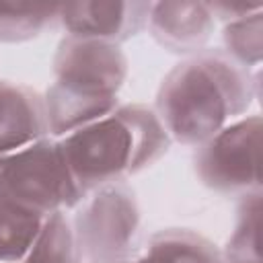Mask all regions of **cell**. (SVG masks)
<instances>
[{
  "instance_id": "5b68a950",
  "label": "cell",
  "mask_w": 263,
  "mask_h": 263,
  "mask_svg": "<svg viewBox=\"0 0 263 263\" xmlns=\"http://www.w3.org/2000/svg\"><path fill=\"white\" fill-rule=\"evenodd\" d=\"M78 263H119L140 230V205L125 183L88 191L70 220Z\"/></svg>"
},
{
  "instance_id": "30bf717a",
  "label": "cell",
  "mask_w": 263,
  "mask_h": 263,
  "mask_svg": "<svg viewBox=\"0 0 263 263\" xmlns=\"http://www.w3.org/2000/svg\"><path fill=\"white\" fill-rule=\"evenodd\" d=\"M132 263H222L220 249L187 228L156 232Z\"/></svg>"
},
{
  "instance_id": "6da1fadb",
  "label": "cell",
  "mask_w": 263,
  "mask_h": 263,
  "mask_svg": "<svg viewBox=\"0 0 263 263\" xmlns=\"http://www.w3.org/2000/svg\"><path fill=\"white\" fill-rule=\"evenodd\" d=\"M257 97V78L224 51L201 49L179 62L160 82L154 113L171 142L199 146L245 117Z\"/></svg>"
},
{
  "instance_id": "9a60e30c",
  "label": "cell",
  "mask_w": 263,
  "mask_h": 263,
  "mask_svg": "<svg viewBox=\"0 0 263 263\" xmlns=\"http://www.w3.org/2000/svg\"><path fill=\"white\" fill-rule=\"evenodd\" d=\"M210 10L216 21H222L226 25L242 16H249L257 10H263V6L261 4H210Z\"/></svg>"
},
{
  "instance_id": "9c48e42d",
  "label": "cell",
  "mask_w": 263,
  "mask_h": 263,
  "mask_svg": "<svg viewBox=\"0 0 263 263\" xmlns=\"http://www.w3.org/2000/svg\"><path fill=\"white\" fill-rule=\"evenodd\" d=\"M47 136L43 95L27 84L0 80V154L23 150Z\"/></svg>"
},
{
  "instance_id": "52a82bcc",
  "label": "cell",
  "mask_w": 263,
  "mask_h": 263,
  "mask_svg": "<svg viewBox=\"0 0 263 263\" xmlns=\"http://www.w3.org/2000/svg\"><path fill=\"white\" fill-rule=\"evenodd\" d=\"M152 2H72L60 4L58 25L66 35L121 45L148 23Z\"/></svg>"
},
{
  "instance_id": "7c38bea8",
  "label": "cell",
  "mask_w": 263,
  "mask_h": 263,
  "mask_svg": "<svg viewBox=\"0 0 263 263\" xmlns=\"http://www.w3.org/2000/svg\"><path fill=\"white\" fill-rule=\"evenodd\" d=\"M25 259L33 263H78L74 232L66 212H55L43 218Z\"/></svg>"
},
{
  "instance_id": "e0dca14e",
  "label": "cell",
  "mask_w": 263,
  "mask_h": 263,
  "mask_svg": "<svg viewBox=\"0 0 263 263\" xmlns=\"http://www.w3.org/2000/svg\"><path fill=\"white\" fill-rule=\"evenodd\" d=\"M119 263H132V259H125V261H119Z\"/></svg>"
},
{
  "instance_id": "277c9868",
  "label": "cell",
  "mask_w": 263,
  "mask_h": 263,
  "mask_svg": "<svg viewBox=\"0 0 263 263\" xmlns=\"http://www.w3.org/2000/svg\"><path fill=\"white\" fill-rule=\"evenodd\" d=\"M84 197L60 144L47 136L23 150L0 154V201L35 216L74 210Z\"/></svg>"
},
{
  "instance_id": "ba28073f",
  "label": "cell",
  "mask_w": 263,
  "mask_h": 263,
  "mask_svg": "<svg viewBox=\"0 0 263 263\" xmlns=\"http://www.w3.org/2000/svg\"><path fill=\"white\" fill-rule=\"evenodd\" d=\"M152 39L171 53L193 55L210 41L216 18L208 2H152L146 23Z\"/></svg>"
},
{
  "instance_id": "7a4b0ae2",
  "label": "cell",
  "mask_w": 263,
  "mask_h": 263,
  "mask_svg": "<svg viewBox=\"0 0 263 263\" xmlns=\"http://www.w3.org/2000/svg\"><path fill=\"white\" fill-rule=\"evenodd\" d=\"M64 160L86 195L156 164L171 148L156 113L140 103L119 105L109 115L58 138Z\"/></svg>"
},
{
  "instance_id": "8fae6325",
  "label": "cell",
  "mask_w": 263,
  "mask_h": 263,
  "mask_svg": "<svg viewBox=\"0 0 263 263\" xmlns=\"http://www.w3.org/2000/svg\"><path fill=\"white\" fill-rule=\"evenodd\" d=\"M261 189L242 195L232 232L222 253V263H261Z\"/></svg>"
},
{
  "instance_id": "3957f363",
  "label": "cell",
  "mask_w": 263,
  "mask_h": 263,
  "mask_svg": "<svg viewBox=\"0 0 263 263\" xmlns=\"http://www.w3.org/2000/svg\"><path fill=\"white\" fill-rule=\"evenodd\" d=\"M127 58L119 45L66 35L53 55V82L43 95L51 138H64L119 107Z\"/></svg>"
},
{
  "instance_id": "5bb4252c",
  "label": "cell",
  "mask_w": 263,
  "mask_h": 263,
  "mask_svg": "<svg viewBox=\"0 0 263 263\" xmlns=\"http://www.w3.org/2000/svg\"><path fill=\"white\" fill-rule=\"evenodd\" d=\"M43 218L0 201V263L27 257Z\"/></svg>"
},
{
  "instance_id": "2e32d148",
  "label": "cell",
  "mask_w": 263,
  "mask_h": 263,
  "mask_svg": "<svg viewBox=\"0 0 263 263\" xmlns=\"http://www.w3.org/2000/svg\"><path fill=\"white\" fill-rule=\"evenodd\" d=\"M12 263H33V261H29V259H21V261H12Z\"/></svg>"
},
{
  "instance_id": "8992f818",
  "label": "cell",
  "mask_w": 263,
  "mask_h": 263,
  "mask_svg": "<svg viewBox=\"0 0 263 263\" xmlns=\"http://www.w3.org/2000/svg\"><path fill=\"white\" fill-rule=\"evenodd\" d=\"M261 117H240L199 144L193 168L201 185L222 195L242 197L261 189L259 175Z\"/></svg>"
},
{
  "instance_id": "4fadbf2b",
  "label": "cell",
  "mask_w": 263,
  "mask_h": 263,
  "mask_svg": "<svg viewBox=\"0 0 263 263\" xmlns=\"http://www.w3.org/2000/svg\"><path fill=\"white\" fill-rule=\"evenodd\" d=\"M224 55L251 72L263 58V10L224 25Z\"/></svg>"
}]
</instances>
